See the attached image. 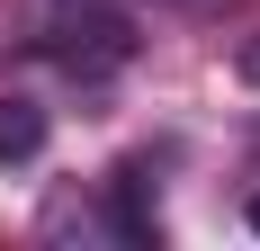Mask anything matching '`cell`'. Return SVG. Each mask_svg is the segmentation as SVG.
<instances>
[{"mask_svg": "<svg viewBox=\"0 0 260 251\" xmlns=\"http://www.w3.org/2000/svg\"><path fill=\"white\" fill-rule=\"evenodd\" d=\"M36 45L72 72H108V63H126L135 36L117 0H36Z\"/></svg>", "mask_w": 260, "mask_h": 251, "instance_id": "obj_1", "label": "cell"}, {"mask_svg": "<svg viewBox=\"0 0 260 251\" xmlns=\"http://www.w3.org/2000/svg\"><path fill=\"white\" fill-rule=\"evenodd\" d=\"M36 152H45V108L0 99V162H36Z\"/></svg>", "mask_w": 260, "mask_h": 251, "instance_id": "obj_2", "label": "cell"}, {"mask_svg": "<svg viewBox=\"0 0 260 251\" xmlns=\"http://www.w3.org/2000/svg\"><path fill=\"white\" fill-rule=\"evenodd\" d=\"M234 81H242V90H260V27L234 45Z\"/></svg>", "mask_w": 260, "mask_h": 251, "instance_id": "obj_3", "label": "cell"}, {"mask_svg": "<svg viewBox=\"0 0 260 251\" xmlns=\"http://www.w3.org/2000/svg\"><path fill=\"white\" fill-rule=\"evenodd\" d=\"M251 233H260V189H251Z\"/></svg>", "mask_w": 260, "mask_h": 251, "instance_id": "obj_4", "label": "cell"}, {"mask_svg": "<svg viewBox=\"0 0 260 251\" xmlns=\"http://www.w3.org/2000/svg\"><path fill=\"white\" fill-rule=\"evenodd\" d=\"M251 144H260V125H251Z\"/></svg>", "mask_w": 260, "mask_h": 251, "instance_id": "obj_5", "label": "cell"}]
</instances>
